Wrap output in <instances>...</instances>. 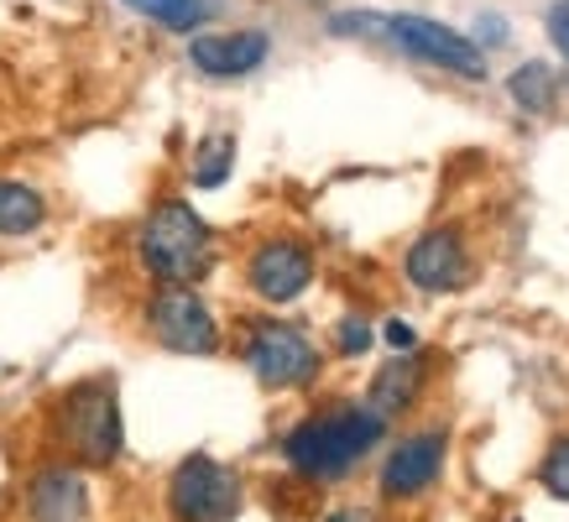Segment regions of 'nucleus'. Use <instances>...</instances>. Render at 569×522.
Listing matches in <instances>:
<instances>
[{
  "mask_svg": "<svg viewBox=\"0 0 569 522\" xmlns=\"http://www.w3.org/2000/svg\"><path fill=\"white\" fill-rule=\"evenodd\" d=\"M387 439V418H377L366 402H325L303 413L282 434V460L303 481H346L371 450H381Z\"/></svg>",
  "mask_w": 569,
  "mask_h": 522,
  "instance_id": "nucleus-1",
  "label": "nucleus"
},
{
  "mask_svg": "<svg viewBox=\"0 0 569 522\" xmlns=\"http://www.w3.org/2000/svg\"><path fill=\"white\" fill-rule=\"evenodd\" d=\"M137 257L157 288H199L214 272V230L189 199H162L137 230Z\"/></svg>",
  "mask_w": 569,
  "mask_h": 522,
  "instance_id": "nucleus-2",
  "label": "nucleus"
},
{
  "mask_svg": "<svg viewBox=\"0 0 569 522\" xmlns=\"http://www.w3.org/2000/svg\"><path fill=\"white\" fill-rule=\"evenodd\" d=\"M52 434L79 470H110L126 454V418L121 392L110 377H84L73 382L58 408H52Z\"/></svg>",
  "mask_w": 569,
  "mask_h": 522,
  "instance_id": "nucleus-3",
  "label": "nucleus"
},
{
  "mask_svg": "<svg viewBox=\"0 0 569 522\" xmlns=\"http://www.w3.org/2000/svg\"><path fill=\"white\" fill-rule=\"evenodd\" d=\"M340 37H387L392 48H402L408 58L429 63L439 73H460V79H486V52L481 42H470L466 32H455L433 17H413V11H397V17H381V11H346V17L329 21Z\"/></svg>",
  "mask_w": 569,
  "mask_h": 522,
  "instance_id": "nucleus-4",
  "label": "nucleus"
},
{
  "mask_svg": "<svg viewBox=\"0 0 569 522\" xmlns=\"http://www.w3.org/2000/svg\"><path fill=\"white\" fill-rule=\"evenodd\" d=\"M241 361L267 392H298V387L319 382L325 350L313 345V334L303 324H293V319H251Z\"/></svg>",
  "mask_w": 569,
  "mask_h": 522,
  "instance_id": "nucleus-5",
  "label": "nucleus"
},
{
  "mask_svg": "<svg viewBox=\"0 0 569 522\" xmlns=\"http://www.w3.org/2000/svg\"><path fill=\"white\" fill-rule=\"evenodd\" d=\"M236 512H241V475L204 450L183 454L173 465V475H168V518L173 522H230Z\"/></svg>",
  "mask_w": 569,
  "mask_h": 522,
  "instance_id": "nucleus-6",
  "label": "nucleus"
},
{
  "mask_svg": "<svg viewBox=\"0 0 569 522\" xmlns=\"http://www.w3.org/2000/svg\"><path fill=\"white\" fill-rule=\"evenodd\" d=\"M141 324L173 355H214L224 345L220 319L199 298V288H152L147 309H141Z\"/></svg>",
  "mask_w": 569,
  "mask_h": 522,
  "instance_id": "nucleus-7",
  "label": "nucleus"
},
{
  "mask_svg": "<svg viewBox=\"0 0 569 522\" xmlns=\"http://www.w3.org/2000/svg\"><path fill=\"white\" fill-rule=\"evenodd\" d=\"M313 251L309 241H298V235H267V241L246 257V288L261 298V303H298V298L313 288Z\"/></svg>",
  "mask_w": 569,
  "mask_h": 522,
  "instance_id": "nucleus-8",
  "label": "nucleus"
},
{
  "mask_svg": "<svg viewBox=\"0 0 569 522\" xmlns=\"http://www.w3.org/2000/svg\"><path fill=\"white\" fill-rule=\"evenodd\" d=\"M445 454H449V429H418L402 434L381 460V496L387 502H418L423 491L445 475Z\"/></svg>",
  "mask_w": 569,
  "mask_h": 522,
  "instance_id": "nucleus-9",
  "label": "nucleus"
},
{
  "mask_svg": "<svg viewBox=\"0 0 569 522\" xmlns=\"http://www.w3.org/2000/svg\"><path fill=\"white\" fill-rule=\"evenodd\" d=\"M402 278L413 282L418 293H460L470 282V251H466V235L455 225H433L423 230L408 257H402Z\"/></svg>",
  "mask_w": 569,
  "mask_h": 522,
  "instance_id": "nucleus-10",
  "label": "nucleus"
},
{
  "mask_svg": "<svg viewBox=\"0 0 569 522\" xmlns=\"http://www.w3.org/2000/svg\"><path fill=\"white\" fill-rule=\"evenodd\" d=\"M267 52H272V37L261 32V27H241V32H199L189 42L193 69L204 73V79H246V73H257L261 63H267Z\"/></svg>",
  "mask_w": 569,
  "mask_h": 522,
  "instance_id": "nucleus-11",
  "label": "nucleus"
},
{
  "mask_svg": "<svg viewBox=\"0 0 569 522\" xmlns=\"http://www.w3.org/2000/svg\"><path fill=\"white\" fill-rule=\"evenodd\" d=\"M27 518L32 522H84L89 518V481L79 465H42L27 481Z\"/></svg>",
  "mask_w": 569,
  "mask_h": 522,
  "instance_id": "nucleus-12",
  "label": "nucleus"
},
{
  "mask_svg": "<svg viewBox=\"0 0 569 522\" xmlns=\"http://www.w3.org/2000/svg\"><path fill=\"white\" fill-rule=\"evenodd\" d=\"M423 382H429V355L423 350H408V355H392V361L381 365L377 377H371V392H366V408L377 418H402L423 398Z\"/></svg>",
  "mask_w": 569,
  "mask_h": 522,
  "instance_id": "nucleus-13",
  "label": "nucleus"
},
{
  "mask_svg": "<svg viewBox=\"0 0 569 522\" xmlns=\"http://www.w3.org/2000/svg\"><path fill=\"white\" fill-rule=\"evenodd\" d=\"M48 220V199L21 183V178H0V235L6 241H21V235H37Z\"/></svg>",
  "mask_w": 569,
  "mask_h": 522,
  "instance_id": "nucleus-14",
  "label": "nucleus"
},
{
  "mask_svg": "<svg viewBox=\"0 0 569 522\" xmlns=\"http://www.w3.org/2000/svg\"><path fill=\"white\" fill-rule=\"evenodd\" d=\"M126 6L141 11V17H152L168 32H199L214 17V0H126Z\"/></svg>",
  "mask_w": 569,
  "mask_h": 522,
  "instance_id": "nucleus-15",
  "label": "nucleus"
},
{
  "mask_svg": "<svg viewBox=\"0 0 569 522\" xmlns=\"http://www.w3.org/2000/svg\"><path fill=\"white\" fill-rule=\"evenodd\" d=\"M230 168H236V141L224 137V131L193 147V168H189L193 189H220L224 178H230Z\"/></svg>",
  "mask_w": 569,
  "mask_h": 522,
  "instance_id": "nucleus-16",
  "label": "nucleus"
},
{
  "mask_svg": "<svg viewBox=\"0 0 569 522\" xmlns=\"http://www.w3.org/2000/svg\"><path fill=\"white\" fill-rule=\"evenodd\" d=\"M507 89H512V100L522 104V116H549L553 110V73L543 69V63H522Z\"/></svg>",
  "mask_w": 569,
  "mask_h": 522,
  "instance_id": "nucleus-17",
  "label": "nucleus"
},
{
  "mask_svg": "<svg viewBox=\"0 0 569 522\" xmlns=\"http://www.w3.org/2000/svg\"><path fill=\"white\" fill-rule=\"evenodd\" d=\"M538 481H543V491H549V496L569 502V434H565V439H553V444H549L543 465H538Z\"/></svg>",
  "mask_w": 569,
  "mask_h": 522,
  "instance_id": "nucleus-18",
  "label": "nucleus"
},
{
  "mask_svg": "<svg viewBox=\"0 0 569 522\" xmlns=\"http://www.w3.org/2000/svg\"><path fill=\"white\" fill-rule=\"evenodd\" d=\"M371 340H377V330L366 324L361 313H346V319L335 324V350H340V355H350V361H356V355H366V350H371Z\"/></svg>",
  "mask_w": 569,
  "mask_h": 522,
  "instance_id": "nucleus-19",
  "label": "nucleus"
},
{
  "mask_svg": "<svg viewBox=\"0 0 569 522\" xmlns=\"http://www.w3.org/2000/svg\"><path fill=\"white\" fill-rule=\"evenodd\" d=\"M381 340H387V345H392V355H408V350H418V330L413 324H408V319H387V324H381Z\"/></svg>",
  "mask_w": 569,
  "mask_h": 522,
  "instance_id": "nucleus-20",
  "label": "nucleus"
},
{
  "mask_svg": "<svg viewBox=\"0 0 569 522\" xmlns=\"http://www.w3.org/2000/svg\"><path fill=\"white\" fill-rule=\"evenodd\" d=\"M549 37H553V48H559V58L569 63V0H559L549 11Z\"/></svg>",
  "mask_w": 569,
  "mask_h": 522,
  "instance_id": "nucleus-21",
  "label": "nucleus"
},
{
  "mask_svg": "<svg viewBox=\"0 0 569 522\" xmlns=\"http://www.w3.org/2000/svg\"><path fill=\"white\" fill-rule=\"evenodd\" d=\"M319 522H377V512L371 506H329Z\"/></svg>",
  "mask_w": 569,
  "mask_h": 522,
  "instance_id": "nucleus-22",
  "label": "nucleus"
}]
</instances>
